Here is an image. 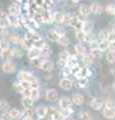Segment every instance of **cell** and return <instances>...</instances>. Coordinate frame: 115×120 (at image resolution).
<instances>
[{
    "mask_svg": "<svg viewBox=\"0 0 115 120\" xmlns=\"http://www.w3.org/2000/svg\"><path fill=\"white\" fill-rule=\"evenodd\" d=\"M18 80L31 82V83H34V84H39V81L37 80V78L34 75L30 72H28V71H24V70H22L18 73Z\"/></svg>",
    "mask_w": 115,
    "mask_h": 120,
    "instance_id": "obj_1",
    "label": "cell"
},
{
    "mask_svg": "<svg viewBox=\"0 0 115 120\" xmlns=\"http://www.w3.org/2000/svg\"><path fill=\"white\" fill-rule=\"evenodd\" d=\"M48 116L55 120H63L64 119V115H63L61 109H58L56 107H48Z\"/></svg>",
    "mask_w": 115,
    "mask_h": 120,
    "instance_id": "obj_2",
    "label": "cell"
},
{
    "mask_svg": "<svg viewBox=\"0 0 115 120\" xmlns=\"http://www.w3.org/2000/svg\"><path fill=\"white\" fill-rule=\"evenodd\" d=\"M73 105L72 99H70L67 96H62L58 99V106L61 110L64 109H68V108H71Z\"/></svg>",
    "mask_w": 115,
    "mask_h": 120,
    "instance_id": "obj_3",
    "label": "cell"
},
{
    "mask_svg": "<svg viewBox=\"0 0 115 120\" xmlns=\"http://www.w3.org/2000/svg\"><path fill=\"white\" fill-rule=\"evenodd\" d=\"M24 37L27 38L28 40H30L33 43V45H34V43L37 42V41L42 40V37L40 35V33H38L36 30H28V32L24 35Z\"/></svg>",
    "mask_w": 115,
    "mask_h": 120,
    "instance_id": "obj_4",
    "label": "cell"
},
{
    "mask_svg": "<svg viewBox=\"0 0 115 120\" xmlns=\"http://www.w3.org/2000/svg\"><path fill=\"white\" fill-rule=\"evenodd\" d=\"M83 23H84V21L81 20L80 18L77 16V15H73L72 18H71V20H70L69 26L73 27V28L77 31V30H82V28H83Z\"/></svg>",
    "mask_w": 115,
    "mask_h": 120,
    "instance_id": "obj_5",
    "label": "cell"
},
{
    "mask_svg": "<svg viewBox=\"0 0 115 120\" xmlns=\"http://www.w3.org/2000/svg\"><path fill=\"white\" fill-rule=\"evenodd\" d=\"M45 99L49 102H55L59 99V95H58V91L54 88H50L46 90L45 93Z\"/></svg>",
    "mask_w": 115,
    "mask_h": 120,
    "instance_id": "obj_6",
    "label": "cell"
},
{
    "mask_svg": "<svg viewBox=\"0 0 115 120\" xmlns=\"http://www.w3.org/2000/svg\"><path fill=\"white\" fill-rule=\"evenodd\" d=\"M91 71L90 69L88 68V67H80V69L78 70V72H77L75 74V76H74V78L77 80V79H82V78H89L91 76Z\"/></svg>",
    "mask_w": 115,
    "mask_h": 120,
    "instance_id": "obj_7",
    "label": "cell"
},
{
    "mask_svg": "<svg viewBox=\"0 0 115 120\" xmlns=\"http://www.w3.org/2000/svg\"><path fill=\"white\" fill-rule=\"evenodd\" d=\"M89 105H90V107L93 110L99 111V110L102 109L103 106H104V102H103L102 99L97 98V97H94V98H92L90 100V103H89Z\"/></svg>",
    "mask_w": 115,
    "mask_h": 120,
    "instance_id": "obj_8",
    "label": "cell"
},
{
    "mask_svg": "<svg viewBox=\"0 0 115 120\" xmlns=\"http://www.w3.org/2000/svg\"><path fill=\"white\" fill-rule=\"evenodd\" d=\"M69 51L67 50H63L59 53V59H58V66L60 68H63V67L66 66V62H67V59L69 57Z\"/></svg>",
    "mask_w": 115,
    "mask_h": 120,
    "instance_id": "obj_9",
    "label": "cell"
},
{
    "mask_svg": "<svg viewBox=\"0 0 115 120\" xmlns=\"http://www.w3.org/2000/svg\"><path fill=\"white\" fill-rule=\"evenodd\" d=\"M7 13L9 15H13V16H20L22 14V9L21 6L18 4H11L10 6H8V10H7Z\"/></svg>",
    "mask_w": 115,
    "mask_h": 120,
    "instance_id": "obj_10",
    "label": "cell"
},
{
    "mask_svg": "<svg viewBox=\"0 0 115 120\" xmlns=\"http://www.w3.org/2000/svg\"><path fill=\"white\" fill-rule=\"evenodd\" d=\"M63 34H65L63 30H61V29H53V30H50L49 33H48V38H49L51 41L57 42L59 37H60L61 35H63Z\"/></svg>",
    "mask_w": 115,
    "mask_h": 120,
    "instance_id": "obj_11",
    "label": "cell"
},
{
    "mask_svg": "<svg viewBox=\"0 0 115 120\" xmlns=\"http://www.w3.org/2000/svg\"><path fill=\"white\" fill-rule=\"evenodd\" d=\"M27 57L29 60H33V59L41 57V49L33 46L29 50H27Z\"/></svg>",
    "mask_w": 115,
    "mask_h": 120,
    "instance_id": "obj_12",
    "label": "cell"
},
{
    "mask_svg": "<svg viewBox=\"0 0 115 120\" xmlns=\"http://www.w3.org/2000/svg\"><path fill=\"white\" fill-rule=\"evenodd\" d=\"M7 20H8V23L10 27L13 28H19L21 27L20 24V19L19 16H13V15H7Z\"/></svg>",
    "mask_w": 115,
    "mask_h": 120,
    "instance_id": "obj_13",
    "label": "cell"
},
{
    "mask_svg": "<svg viewBox=\"0 0 115 120\" xmlns=\"http://www.w3.org/2000/svg\"><path fill=\"white\" fill-rule=\"evenodd\" d=\"M2 70H3V72H5L7 74H10V73L15 72L16 66L12 61H5L2 64Z\"/></svg>",
    "mask_w": 115,
    "mask_h": 120,
    "instance_id": "obj_14",
    "label": "cell"
},
{
    "mask_svg": "<svg viewBox=\"0 0 115 120\" xmlns=\"http://www.w3.org/2000/svg\"><path fill=\"white\" fill-rule=\"evenodd\" d=\"M59 86L60 88H62L63 90H70L73 87V81L70 79V78H64L59 81Z\"/></svg>",
    "mask_w": 115,
    "mask_h": 120,
    "instance_id": "obj_15",
    "label": "cell"
},
{
    "mask_svg": "<svg viewBox=\"0 0 115 120\" xmlns=\"http://www.w3.org/2000/svg\"><path fill=\"white\" fill-rule=\"evenodd\" d=\"M74 50H75V54L80 56V57H82V56H84L85 54H87V49L86 47L84 46V45L82 43H77L75 44V46H74Z\"/></svg>",
    "mask_w": 115,
    "mask_h": 120,
    "instance_id": "obj_16",
    "label": "cell"
},
{
    "mask_svg": "<svg viewBox=\"0 0 115 120\" xmlns=\"http://www.w3.org/2000/svg\"><path fill=\"white\" fill-rule=\"evenodd\" d=\"M13 57L12 55V48H8V49H4L0 51V58L3 61H10V59Z\"/></svg>",
    "mask_w": 115,
    "mask_h": 120,
    "instance_id": "obj_17",
    "label": "cell"
},
{
    "mask_svg": "<svg viewBox=\"0 0 115 120\" xmlns=\"http://www.w3.org/2000/svg\"><path fill=\"white\" fill-rule=\"evenodd\" d=\"M35 113L37 117H46V116H48V107L40 105V106L36 107Z\"/></svg>",
    "mask_w": 115,
    "mask_h": 120,
    "instance_id": "obj_18",
    "label": "cell"
},
{
    "mask_svg": "<svg viewBox=\"0 0 115 120\" xmlns=\"http://www.w3.org/2000/svg\"><path fill=\"white\" fill-rule=\"evenodd\" d=\"M53 68H54V63L49 59H45L44 62L42 63V66L40 69L45 71V72H50V71L53 70Z\"/></svg>",
    "mask_w": 115,
    "mask_h": 120,
    "instance_id": "obj_19",
    "label": "cell"
},
{
    "mask_svg": "<svg viewBox=\"0 0 115 120\" xmlns=\"http://www.w3.org/2000/svg\"><path fill=\"white\" fill-rule=\"evenodd\" d=\"M71 99H72L73 104L76 105V106H81V105L84 103V96L79 94V93H75V94H73Z\"/></svg>",
    "mask_w": 115,
    "mask_h": 120,
    "instance_id": "obj_20",
    "label": "cell"
},
{
    "mask_svg": "<svg viewBox=\"0 0 115 120\" xmlns=\"http://www.w3.org/2000/svg\"><path fill=\"white\" fill-rule=\"evenodd\" d=\"M21 104L23 108H33V104H34V100H32L30 97L27 96H22Z\"/></svg>",
    "mask_w": 115,
    "mask_h": 120,
    "instance_id": "obj_21",
    "label": "cell"
},
{
    "mask_svg": "<svg viewBox=\"0 0 115 120\" xmlns=\"http://www.w3.org/2000/svg\"><path fill=\"white\" fill-rule=\"evenodd\" d=\"M19 45H20L22 48H23V49H26V50H29L30 48H32L33 46H34L31 41L28 40L27 38H25V37H21V40H20Z\"/></svg>",
    "mask_w": 115,
    "mask_h": 120,
    "instance_id": "obj_22",
    "label": "cell"
},
{
    "mask_svg": "<svg viewBox=\"0 0 115 120\" xmlns=\"http://www.w3.org/2000/svg\"><path fill=\"white\" fill-rule=\"evenodd\" d=\"M102 114L106 119H114L115 118V109H110V108H103Z\"/></svg>",
    "mask_w": 115,
    "mask_h": 120,
    "instance_id": "obj_23",
    "label": "cell"
},
{
    "mask_svg": "<svg viewBox=\"0 0 115 120\" xmlns=\"http://www.w3.org/2000/svg\"><path fill=\"white\" fill-rule=\"evenodd\" d=\"M78 12L79 14H81L82 16L84 17H88L89 15L91 14V10H90V6H88V5H85V4H82L80 7H79V9H78Z\"/></svg>",
    "mask_w": 115,
    "mask_h": 120,
    "instance_id": "obj_24",
    "label": "cell"
},
{
    "mask_svg": "<svg viewBox=\"0 0 115 120\" xmlns=\"http://www.w3.org/2000/svg\"><path fill=\"white\" fill-rule=\"evenodd\" d=\"M9 113L11 115L13 120H20L22 119V113L20 110H18L17 108H11L9 110Z\"/></svg>",
    "mask_w": 115,
    "mask_h": 120,
    "instance_id": "obj_25",
    "label": "cell"
},
{
    "mask_svg": "<svg viewBox=\"0 0 115 120\" xmlns=\"http://www.w3.org/2000/svg\"><path fill=\"white\" fill-rule=\"evenodd\" d=\"M81 61H82V63L84 64L85 67H88L93 63V57L90 55V53H87L81 57Z\"/></svg>",
    "mask_w": 115,
    "mask_h": 120,
    "instance_id": "obj_26",
    "label": "cell"
},
{
    "mask_svg": "<svg viewBox=\"0 0 115 120\" xmlns=\"http://www.w3.org/2000/svg\"><path fill=\"white\" fill-rule=\"evenodd\" d=\"M103 7L98 4V3H93L90 5V10H91V14H100L103 12Z\"/></svg>",
    "mask_w": 115,
    "mask_h": 120,
    "instance_id": "obj_27",
    "label": "cell"
},
{
    "mask_svg": "<svg viewBox=\"0 0 115 120\" xmlns=\"http://www.w3.org/2000/svg\"><path fill=\"white\" fill-rule=\"evenodd\" d=\"M82 30L85 33H87V34H91L92 30H93V23H92L91 21H89V20H85L84 23H83Z\"/></svg>",
    "mask_w": 115,
    "mask_h": 120,
    "instance_id": "obj_28",
    "label": "cell"
},
{
    "mask_svg": "<svg viewBox=\"0 0 115 120\" xmlns=\"http://www.w3.org/2000/svg\"><path fill=\"white\" fill-rule=\"evenodd\" d=\"M44 60H45V58L39 57V58H36V59L30 60V64H31V66L34 67V68H38V69H40V68H41V66H42V63L44 62Z\"/></svg>",
    "mask_w": 115,
    "mask_h": 120,
    "instance_id": "obj_29",
    "label": "cell"
},
{
    "mask_svg": "<svg viewBox=\"0 0 115 120\" xmlns=\"http://www.w3.org/2000/svg\"><path fill=\"white\" fill-rule=\"evenodd\" d=\"M51 48H50V46L48 45L47 43L44 45V47L41 49V57H43V58H45V59H48V57L51 55Z\"/></svg>",
    "mask_w": 115,
    "mask_h": 120,
    "instance_id": "obj_30",
    "label": "cell"
},
{
    "mask_svg": "<svg viewBox=\"0 0 115 120\" xmlns=\"http://www.w3.org/2000/svg\"><path fill=\"white\" fill-rule=\"evenodd\" d=\"M8 40H9L10 43H12L14 45H19L21 37L19 35H17V34H12V33H10L9 36H8Z\"/></svg>",
    "mask_w": 115,
    "mask_h": 120,
    "instance_id": "obj_31",
    "label": "cell"
},
{
    "mask_svg": "<svg viewBox=\"0 0 115 120\" xmlns=\"http://www.w3.org/2000/svg\"><path fill=\"white\" fill-rule=\"evenodd\" d=\"M64 14L62 12H59V11H56L54 12V22L57 24H63V19H64Z\"/></svg>",
    "mask_w": 115,
    "mask_h": 120,
    "instance_id": "obj_32",
    "label": "cell"
},
{
    "mask_svg": "<svg viewBox=\"0 0 115 120\" xmlns=\"http://www.w3.org/2000/svg\"><path fill=\"white\" fill-rule=\"evenodd\" d=\"M11 109L10 104L4 99H0V111L1 112H8Z\"/></svg>",
    "mask_w": 115,
    "mask_h": 120,
    "instance_id": "obj_33",
    "label": "cell"
},
{
    "mask_svg": "<svg viewBox=\"0 0 115 120\" xmlns=\"http://www.w3.org/2000/svg\"><path fill=\"white\" fill-rule=\"evenodd\" d=\"M22 113V118L24 117H33V115L35 113V110L33 108H23V110L21 111Z\"/></svg>",
    "mask_w": 115,
    "mask_h": 120,
    "instance_id": "obj_34",
    "label": "cell"
},
{
    "mask_svg": "<svg viewBox=\"0 0 115 120\" xmlns=\"http://www.w3.org/2000/svg\"><path fill=\"white\" fill-rule=\"evenodd\" d=\"M57 43L60 45V46L66 47V46H68L69 45V39L65 34H63V35H61L60 37H59V39L57 40Z\"/></svg>",
    "mask_w": 115,
    "mask_h": 120,
    "instance_id": "obj_35",
    "label": "cell"
},
{
    "mask_svg": "<svg viewBox=\"0 0 115 120\" xmlns=\"http://www.w3.org/2000/svg\"><path fill=\"white\" fill-rule=\"evenodd\" d=\"M10 44L11 43L9 42L8 38H1L0 39V51L10 48Z\"/></svg>",
    "mask_w": 115,
    "mask_h": 120,
    "instance_id": "obj_36",
    "label": "cell"
},
{
    "mask_svg": "<svg viewBox=\"0 0 115 120\" xmlns=\"http://www.w3.org/2000/svg\"><path fill=\"white\" fill-rule=\"evenodd\" d=\"M89 53H90V55L95 59L101 58V56H102V51L100 50L99 48H93V49H90V52H89Z\"/></svg>",
    "mask_w": 115,
    "mask_h": 120,
    "instance_id": "obj_37",
    "label": "cell"
},
{
    "mask_svg": "<svg viewBox=\"0 0 115 120\" xmlns=\"http://www.w3.org/2000/svg\"><path fill=\"white\" fill-rule=\"evenodd\" d=\"M40 97V91L39 88H33L30 90V98L32 100H38Z\"/></svg>",
    "mask_w": 115,
    "mask_h": 120,
    "instance_id": "obj_38",
    "label": "cell"
},
{
    "mask_svg": "<svg viewBox=\"0 0 115 120\" xmlns=\"http://www.w3.org/2000/svg\"><path fill=\"white\" fill-rule=\"evenodd\" d=\"M89 78H82V79H77V85L80 88H85L88 86Z\"/></svg>",
    "mask_w": 115,
    "mask_h": 120,
    "instance_id": "obj_39",
    "label": "cell"
},
{
    "mask_svg": "<svg viewBox=\"0 0 115 120\" xmlns=\"http://www.w3.org/2000/svg\"><path fill=\"white\" fill-rule=\"evenodd\" d=\"M79 120H91V115L87 111H81L78 114Z\"/></svg>",
    "mask_w": 115,
    "mask_h": 120,
    "instance_id": "obj_40",
    "label": "cell"
},
{
    "mask_svg": "<svg viewBox=\"0 0 115 120\" xmlns=\"http://www.w3.org/2000/svg\"><path fill=\"white\" fill-rule=\"evenodd\" d=\"M106 59L110 64H115V51H109L107 53Z\"/></svg>",
    "mask_w": 115,
    "mask_h": 120,
    "instance_id": "obj_41",
    "label": "cell"
},
{
    "mask_svg": "<svg viewBox=\"0 0 115 120\" xmlns=\"http://www.w3.org/2000/svg\"><path fill=\"white\" fill-rule=\"evenodd\" d=\"M104 106L106 108H110V109H115V100H113L112 98L106 99L104 102Z\"/></svg>",
    "mask_w": 115,
    "mask_h": 120,
    "instance_id": "obj_42",
    "label": "cell"
},
{
    "mask_svg": "<svg viewBox=\"0 0 115 120\" xmlns=\"http://www.w3.org/2000/svg\"><path fill=\"white\" fill-rule=\"evenodd\" d=\"M107 37H108V31L107 30H101L98 33V41L107 40Z\"/></svg>",
    "mask_w": 115,
    "mask_h": 120,
    "instance_id": "obj_43",
    "label": "cell"
},
{
    "mask_svg": "<svg viewBox=\"0 0 115 120\" xmlns=\"http://www.w3.org/2000/svg\"><path fill=\"white\" fill-rule=\"evenodd\" d=\"M108 45H109V42L108 40H104V41H99V49L101 50L102 52L103 51H106L108 50Z\"/></svg>",
    "mask_w": 115,
    "mask_h": 120,
    "instance_id": "obj_44",
    "label": "cell"
},
{
    "mask_svg": "<svg viewBox=\"0 0 115 120\" xmlns=\"http://www.w3.org/2000/svg\"><path fill=\"white\" fill-rule=\"evenodd\" d=\"M13 88H14V90H15L16 92L20 93V94H22V93H23V91L25 90V89L23 88V86L21 85L20 81H18V82H15V83L13 84Z\"/></svg>",
    "mask_w": 115,
    "mask_h": 120,
    "instance_id": "obj_45",
    "label": "cell"
},
{
    "mask_svg": "<svg viewBox=\"0 0 115 120\" xmlns=\"http://www.w3.org/2000/svg\"><path fill=\"white\" fill-rule=\"evenodd\" d=\"M105 12L109 15H115V5L114 4H108L105 7Z\"/></svg>",
    "mask_w": 115,
    "mask_h": 120,
    "instance_id": "obj_46",
    "label": "cell"
},
{
    "mask_svg": "<svg viewBox=\"0 0 115 120\" xmlns=\"http://www.w3.org/2000/svg\"><path fill=\"white\" fill-rule=\"evenodd\" d=\"M0 120H13V119L8 111V112H2V114L0 115Z\"/></svg>",
    "mask_w": 115,
    "mask_h": 120,
    "instance_id": "obj_47",
    "label": "cell"
},
{
    "mask_svg": "<svg viewBox=\"0 0 115 120\" xmlns=\"http://www.w3.org/2000/svg\"><path fill=\"white\" fill-rule=\"evenodd\" d=\"M72 16H73V15H71V14L65 13L64 14V19H63V25H69L70 20H71Z\"/></svg>",
    "mask_w": 115,
    "mask_h": 120,
    "instance_id": "obj_48",
    "label": "cell"
},
{
    "mask_svg": "<svg viewBox=\"0 0 115 120\" xmlns=\"http://www.w3.org/2000/svg\"><path fill=\"white\" fill-rule=\"evenodd\" d=\"M9 30L8 28H2L0 27V36H2V38H6V36H9Z\"/></svg>",
    "mask_w": 115,
    "mask_h": 120,
    "instance_id": "obj_49",
    "label": "cell"
},
{
    "mask_svg": "<svg viewBox=\"0 0 115 120\" xmlns=\"http://www.w3.org/2000/svg\"><path fill=\"white\" fill-rule=\"evenodd\" d=\"M12 55L13 57H21L22 56V51L18 48H12Z\"/></svg>",
    "mask_w": 115,
    "mask_h": 120,
    "instance_id": "obj_50",
    "label": "cell"
},
{
    "mask_svg": "<svg viewBox=\"0 0 115 120\" xmlns=\"http://www.w3.org/2000/svg\"><path fill=\"white\" fill-rule=\"evenodd\" d=\"M0 27H2V28H8V27H10L7 18H6V19H0Z\"/></svg>",
    "mask_w": 115,
    "mask_h": 120,
    "instance_id": "obj_51",
    "label": "cell"
},
{
    "mask_svg": "<svg viewBox=\"0 0 115 120\" xmlns=\"http://www.w3.org/2000/svg\"><path fill=\"white\" fill-rule=\"evenodd\" d=\"M107 40H108V42L115 41V32L113 31V30H111V31L108 32V37H107Z\"/></svg>",
    "mask_w": 115,
    "mask_h": 120,
    "instance_id": "obj_52",
    "label": "cell"
},
{
    "mask_svg": "<svg viewBox=\"0 0 115 120\" xmlns=\"http://www.w3.org/2000/svg\"><path fill=\"white\" fill-rule=\"evenodd\" d=\"M7 15H8V13L5 12L4 9H1V8H0V19H6V18H7Z\"/></svg>",
    "mask_w": 115,
    "mask_h": 120,
    "instance_id": "obj_53",
    "label": "cell"
},
{
    "mask_svg": "<svg viewBox=\"0 0 115 120\" xmlns=\"http://www.w3.org/2000/svg\"><path fill=\"white\" fill-rule=\"evenodd\" d=\"M108 50H109V51H115V41H112V42H109V45H108Z\"/></svg>",
    "mask_w": 115,
    "mask_h": 120,
    "instance_id": "obj_54",
    "label": "cell"
},
{
    "mask_svg": "<svg viewBox=\"0 0 115 120\" xmlns=\"http://www.w3.org/2000/svg\"><path fill=\"white\" fill-rule=\"evenodd\" d=\"M63 120H74L72 116H66V117H64V119Z\"/></svg>",
    "mask_w": 115,
    "mask_h": 120,
    "instance_id": "obj_55",
    "label": "cell"
},
{
    "mask_svg": "<svg viewBox=\"0 0 115 120\" xmlns=\"http://www.w3.org/2000/svg\"><path fill=\"white\" fill-rule=\"evenodd\" d=\"M21 120H34V119H33V117H24V118H22Z\"/></svg>",
    "mask_w": 115,
    "mask_h": 120,
    "instance_id": "obj_56",
    "label": "cell"
},
{
    "mask_svg": "<svg viewBox=\"0 0 115 120\" xmlns=\"http://www.w3.org/2000/svg\"><path fill=\"white\" fill-rule=\"evenodd\" d=\"M71 1H72L73 3H75V4H76V3H78V2L80 1V0H71Z\"/></svg>",
    "mask_w": 115,
    "mask_h": 120,
    "instance_id": "obj_57",
    "label": "cell"
},
{
    "mask_svg": "<svg viewBox=\"0 0 115 120\" xmlns=\"http://www.w3.org/2000/svg\"><path fill=\"white\" fill-rule=\"evenodd\" d=\"M48 120H55V119H52V118H50V117H49V119H48Z\"/></svg>",
    "mask_w": 115,
    "mask_h": 120,
    "instance_id": "obj_58",
    "label": "cell"
},
{
    "mask_svg": "<svg viewBox=\"0 0 115 120\" xmlns=\"http://www.w3.org/2000/svg\"><path fill=\"white\" fill-rule=\"evenodd\" d=\"M114 119H115V118H114Z\"/></svg>",
    "mask_w": 115,
    "mask_h": 120,
    "instance_id": "obj_59",
    "label": "cell"
}]
</instances>
